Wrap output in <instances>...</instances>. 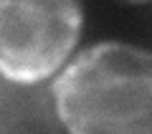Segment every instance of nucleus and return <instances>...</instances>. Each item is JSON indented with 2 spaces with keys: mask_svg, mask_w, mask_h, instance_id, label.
Listing matches in <instances>:
<instances>
[{
  "mask_svg": "<svg viewBox=\"0 0 152 134\" xmlns=\"http://www.w3.org/2000/svg\"><path fill=\"white\" fill-rule=\"evenodd\" d=\"M84 10L71 0H0V76L31 86L71 56Z\"/></svg>",
  "mask_w": 152,
  "mask_h": 134,
  "instance_id": "2",
  "label": "nucleus"
},
{
  "mask_svg": "<svg viewBox=\"0 0 152 134\" xmlns=\"http://www.w3.org/2000/svg\"><path fill=\"white\" fill-rule=\"evenodd\" d=\"M51 94L69 134H152V51L94 43L69 61Z\"/></svg>",
  "mask_w": 152,
  "mask_h": 134,
  "instance_id": "1",
  "label": "nucleus"
}]
</instances>
